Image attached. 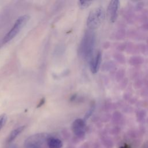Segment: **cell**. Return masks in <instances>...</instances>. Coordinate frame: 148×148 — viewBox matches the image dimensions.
<instances>
[{
	"label": "cell",
	"mask_w": 148,
	"mask_h": 148,
	"mask_svg": "<svg viewBox=\"0 0 148 148\" xmlns=\"http://www.w3.org/2000/svg\"><path fill=\"white\" fill-rule=\"evenodd\" d=\"M95 43V37L92 30L87 31L81 41L79 49L80 55L84 58L90 60L94 55Z\"/></svg>",
	"instance_id": "obj_1"
},
{
	"label": "cell",
	"mask_w": 148,
	"mask_h": 148,
	"mask_svg": "<svg viewBox=\"0 0 148 148\" xmlns=\"http://www.w3.org/2000/svg\"><path fill=\"white\" fill-rule=\"evenodd\" d=\"M105 13L102 7H97L92 9L87 17V26L90 30L98 28L105 19Z\"/></svg>",
	"instance_id": "obj_2"
},
{
	"label": "cell",
	"mask_w": 148,
	"mask_h": 148,
	"mask_svg": "<svg viewBox=\"0 0 148 148\" xmlns=\"http://www.w3.org/2000/svg\"><path fill=\"white\" fill-rule=\"evenodd\" d=\"M29 19V16L27 14L22 15L18 17L16 21L14 22L13 27L10 29V31L5 35L2 42L3 43H7L13 39L22 29V28L25 26L27 23Z\"/></svg>",
	"instance_id": "obj_3"
},
{
	"label": "cell",
	"mask_w": 148,
	"mask_h": 148,
	"mask_svg": "<svg viewBox=\"0 0 148 148\" xmlns=\"http://www.w3.org/2000/svg\"><path fill=\"white\" fill-rule=\"evenodd\" d=\"M46 133L36 134L29 136L24 142V146L27 148H38L50 138Z\"/></svg>",
	"instance_id": "obj_4"
},
{
	"label": "cell",
	"mask_w": 148,
	"mask_h": 148,
	"mask_svg": "<svg viewBox=\"0 0 148 148\" xmlns=\"http://www.w3.org/2000/svg\"><path fill=\"white\" fill-rule=\"evenodd\" d=\"M119 9L120 2L119 1L114 0L110 2L107 9V14L110 23H113L116 21L119 15Z\"/></svg>",
	"instance_id": "obj_5"
},
{
	"label": "cell",
	"mask_w": 148,
	"mask_h": 148,
	"mask_svg": "<svg viewBox=\"0 0 148 148\" xmlns=\"http://www.w3.org/2000/svg\"><path fill=\"white\" fill-rule=\"evenodd\" d=\"M86 124L84 121L81 119L75 120L72 125V130L73 133L79 137H82L85 134Z\"/></svg>",
	"instance_id": "obj_6"
},
{
	"label": "cell",
	"mask_w": 148,
	"mask_h": 148,
	"mask_svg": "<svg viewBox=\"0 0 148 148\" xmlns=\"http://www.w3.org/2000/svg\"><path fill=\"white\" fill-rule=\"evenodd\" d=\"M102 61V56L100 51L97 52L92 56L90 60V68L91 72L94 74L98 72Z\"/></svg>",
	"instance_id": "obj_7"
},
{
	"label": "cell",
	"mask_w": 148,
	"mask_h": 148,
	"mask_svg": "<svg viewBox=\"0 0 148 148\" xmlns=\"http://www.w3.org/2000/svg\"><path fill=\"white\" fill-rule=\"evenodd\" d=\"M47 143L49 148H61L62 146L61 140L58 138L53 137H50L48 139Z\"/></svg>",
	"instance_id": "obj_8"
},
{
	"label": "cell",
	"mask_w": 148,
	"mask_h": 148,
	"mask_svg": "<svg viewBox=\"0 0 148 148\" xmlns=\"http://www.w3.org/2000/svg\"><path fill=\"white\" fill-rule=\"evenodd\" d=\"M24 128H25V126H21L13 130L10 133V134L9 135L7 138V142L9 143L12 142L20 133L22 132V131L24 130Z\"/></svg>",
	"instance_id": "obj_9"
},
{
	"label": "cell",
	"mask_w": 148,
	"mask_h": 148,
	"mask_svg": "<svg viewBox=\"0 0 148 148\" xmlns=\"http://www.w3.org/2000/svg\"><path fill=\"white\" fill-rule=\"evenodd\" d=\"M92 2V1H79L78 2V4L80 8L85 9L88 8Z\"/></svg>",
	"instance_id": "obj_10"
},
{
	"label": "cell",
	"mask_w": 148,
	"mask_h": 148,
	"mask_svg": "<svg viewBox=\"0 0 148 148\" xmlns=\"http://www.w3.org/2000/svg\"><path fill=\"white\" fill-rule=\"evenodd\" d=\"M8 117L6 114H2L0 115V131L3 128V127L5 125L6 121H7Z\"/></svg>",
	"instance_id": "obj_11"
}]
</instances>
